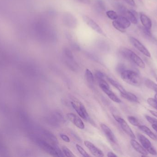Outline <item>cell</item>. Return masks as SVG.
Wrapping results in <instances>:
<instances>
[{
  "mask_svg": "<svg viewBox=\"0 0 157 157\" xmlns=\"http://www.w3.org/2000/svg\"><path fill=\"white\" fill-rule=\"evenodd\" d=\"M121 77L124 81L134 86H140L142 84L141 77L134 71L124 70L121 72Z\"/></svg>",
  "mask_w": 157,
  "mask_h": 157,
  "instance_id": "1",
  "label": "cell"
},
{
  "mask_svg": "<svg viewBox=\"0 0 157 157\" xmlns=\"http://www.w3.org/2000/svg\"><path fill=\"white\" fill-rule=\"evenodd\" d=\"M37 143L41 149L52 156H64L63 153L58 147L57 144L49 143L45 140L41 139H38Z\"/></svg>",
  "mask_w": 157,
  "mask_h": 157,
  "instance_id": "2",
  "label": "cell"
},
{
  "mask_svg": "<svg viewBox=\"0 0 157 157\" xmlns=\"http://www.w3.org/2000/svg\"><path fill=\"white\" fill-rule=\"evenodd\" d=\"M121 53L125 59L132 61L140 68L142 69L145 68V64L144 61L139 56L131 50L127 48H123L121 49Z\"/></svg>",
  "mask_w": 157,
  "mask_h": 157,
  "instance_id": "3",
  "label": "cell"
},
{
  "mask_svg": "<svg viewBox=\"0 0 157 157\" xmlns=\"http://www.w3.org/2000/svg\"><path fill=\"white\" fill-rule=\"evenodd\" d=\"M137 137L143 147L147 151L148 153L153 155H157L156 151L153 147L150 141L146 136L141 134H138L137 135Z\"/></svg>",
  "mask_w": 157,
  "mask_h": 157,
  "instance_id": "4",
  "label": "cell"
},
{
  "mask_svg": "<svg viewBox=\"0 0 157 157\" xmlns=\"http://www.w3.org/2000/svg\"><path fill=\"white\" fill-rule=\"evenodd\" d=\"M113 117L115 120L119 124L124 131L132 139H135V135L133 132L132 131L126 122L123 119L121 118V117L117 116V115H113Z\"/></svg>",
  "mask_w": 157,
  "mask_h": 157,
  "instance_id": "5",
  "label": "cell"
},
{
  "mask_svg": "<svg viewBox=\"0 0 157 157\" xmlns=\"http://www.w3.org/2000/svg\"><path fill=\"white\" fill-rule=\"evenodd\" d=\"M72 106L79 116L84 120H88L89 119V114L86 110V108L81 102L76 103L75 101L71 102Z\"/></svg>",
  "mask_w": 157,
  "mask_h": 157,
  "instance_id": "6",
  "label": "cell"
},
{
  "mask_svg": "<svg viewBox=\"0 0 157 157\" xmlns=\"http://www.w3.org/2000/svg\"><path fill=\"white\" fill-rule=\"evenodd\" d=\"M130 41L132 44L141 53L147 57H151V53L139 41L133 37H131Z\"/></svg>",
  "mask_w": 157,
  "mask_h": 157,
  "instance_id": "7",
  "label": "cell"
},
{
  "mask_svg": "<svg viewBox=\"0 0 157 157\" xmlns=\"http://www.w3.org/2000/svg\"><path fill=\"white\" fill-rule=\"evenodd\" d=\"M83 18V20L84 22L90 27L93 30L96 31L97 33H99V34L105 36L104 32H103L102 29H101V28L100 27V26L97 24L96 22H95L94 20H92L91 18L89 17L88 16L86 15H84L82 17Z\"/></svg>",
  "mask_w": 157,
  "mask_h": 157,
  "instance_id": "8",
  "label": "cell"
},
{
  "mask_svg": "<svg viewBox=\"0 0 157 157\" xmlns=\"http://www.w3.org/2000/svg\"><path fill=\"white\" fill-rule=\"evenodd\" d=\"M84 144L93 155L96 157H104V155L102 151L95 146L91 142L88 141H85L84 142Z\"/></svg>",
  "mask_w": 157,
  "mask_h": 157,
  "instance_id": "9",
  "label": "cell"
},
{
  "mask_svg": "<svg viewBox=\"0 0 157 157\" xmlns=\"http://www.w3.org/2000/svg\"><path fill=\"white\" fill-rule=\"evenodd\" d=\"M99 86L102 89V91L108 96V97L112 100L117 103H120L121 102V99L119 98L118 96L111 90L109 86L102 84H100Z\"/></svg>",
  "mask_w": 157,
  "mask_h": 157,
  "instance_id": "10",
  "label": "cell"
},
{
  "mask_svg": "<svg viewBox=\"0 0 157 157\" xmlns=\"http://www.w3.org/2000/svg\"><path fill=\"white\" fill-rule=\"evenodd\" d=\"M68 120L72 123L78 129L83 130L85 128V125L82 120L75 114L72 113H68L67 115Z\"/></svg>",
  "mask_w": 157,
  "mask_h": 157,
  "instance_id": "11",
  "label": "cell"
},
{
  "mask_svg": "<svg viewBox=\"0 0 157 157\" xmlns=\"http://www.w3.org/2000/svg\"><path fill=\"white\" fill-rule=\"evenodd\" d=\"M100 126L102 131L104 133V135L107 137V139L111 143L114 144L116 143L117 140H116V137L112 130L107 125L104 124H101Z\"/></svg>",
  "mask_w": 157,
  "mask_h": 157,
  "instance_id": "12",
  "label": "cell"
},
{
  "mask_svg": "<svg viewBox=\"0 0 157 157\" xmlns=\"http://www.w3.org/2000/svg\"><path fill=\"white\" fill-rule=\"evenodd\" d=\"M131 144L133 148L139 154L144 156H147L148 152L134 139L131 140Z\"/></svg>",
  "mask_w": 157,
  "mask_h": 157,
  "instance_id": "13",
  "label": "cell"
},
{
  "mask_svg": "<svg viewBox=\"0 0 157 157\" xmlns=\"http://www.w3.org/2000/svg\"><path fill=\"white\" fill-rule=\"evenodd\" d=\"M140 20L144 28L151 30L152 26V22L151 19L144 13H140Z\"/></svg>",
  "mask_w": 157,
  "mask_h": 157,
  "instance_id": "14",
  "label": "cell"
},
{
  "mask_svg": "<svg viewBox=\"0 0 157 157\" xmlns=\"http://www.w3.org/2000/svg\"><path fill=\"white\" fill-rule=\"evenodd\" d=\"M65 16L63 18V20L65 22V24L70 27H75L76 26V20L74 17L71 15H69L68 14L65 15Z\"/></svg>",
  "mask_w": 157,
  "mask_h": 157,
  "instance_id": "15",
  "label": "cell"
},
{
  "mask_svg": "<svg viewBox=\"0 0 157 157\" xmlns=\"http://www.w3.org/2000/svg\"><path fill=\"white\" fill-rule=\"evenodd\" d=\"M121 95L123 98L129 100V101H131V102H136V103L139 102L138 98L136 95L131 92H127L126 91L124 93L121 94Z\"/></svg>",
  "mask_w": 157,
  "mask_h": 157,
  "instance_id": "16",
  "label": "cell"
},
{
  "mask_svg": "<svg viewBox=\"0 0 157 157\" xmlns=\"http://www.w3.org/2000/svg\"><path fill=\"white\" fill-rule=\"evenodd\" d=\"M138 127L140 130L143 131L151 139L155 140V141L157 140L156 135L147 126H145V125H141V124H140Z\"/></svg>",
  "mask_w": 157,
  "mask_h": 157,
  "instance_id": "17",
  "label": "cell"
},
{
  "mask_svg": "<svg viewBox=\"0 0 157 157\" xmlns=\"http://www.w3.org/2000/svg\"><path fill=\"white\" fill-rule=\"evenodd\" d=\"M116 20L121 26L125 29L128 28L131 26V22L130 20L123 16H118Z\"/></svg>",
  "mask_w": 157,
  "mask_h": 157,
  "instance_id": "18",
  "label": "cell"
},
{
  "mask_svg": "<svg viewBox=\"0 0 157 157\" xmlns=\"http://www.w3.org/2000/svg\"><path fill=\"white\" fill-rule=\"evenodd\" d=\"M107 79H108L109 83L111 84L116 89H118L121 94L124 93V92L126 91V90L123 87L120 83H118L117 81H115L114 79L109 77H107Z\"/></svg>",
  "mask_w": 157,
  "mask_h": 157,
  "instance_id": "19",
  "label": "cell"
},
{
  "mask_svg": "<svg viewBox=\"0 0 157 157\" xmlns=\"http://www.w3.org/2000/svg\"><path fill=\"white\" fill-rule=\"evenodd\" d=\"M44 135L45 137L47 138V140L51 142L52 144H58L59 142H58V140H57V138L51 133L45 131Z\"/></svg>",
  "mask_w": 157,
  "mask_h": 157,
  "instance_id": "20",
  "label": "cell"
},
{
  "mask_svg": "<svg viewBox=\"0 0 157 157\" xmlns=\"http://www.w3.org/2000/svg\"><path fill=\"white\" fill-rule=\"evenodd\" d=\"M144 84L148 88L154 90L157 93V84L149 79H146L144 81Z\"/></svg>",
  "mask_w": 157,
  "mask_h": 157,
  "instance_id": "21",
  "label": "cell"
},
{
  "mask_svg": "<svg viewBox=\"0 0 157 157\" xmlns=\"http://www.w3.org/2000/svg\"><path fill=\"white\" fill-rule=\"evenodd\" d=\"M85 76L88 83L90 84H93L94 83V78L93 74L90 70L86 69L85 73Z\"/></svg>",
  "mask_w": 157,
  "mask_h": 157,
  "instance_id": "22",
  "label": "cell"
},
{
  "mask_svg": "<svg viewBox=\"0 0 157 157\" xmlns=\"http://www.w3.org/2000/svg\"><path fill=\"white\" fill-rule=\"evenodd\" d=\"M127 120L133 126L138 127L140 125V124L138 122V120L134 116H129L127 117Z\"/></svg>",
  "mask_w": 157,
  "mask_h": 157,
  "instance_id": "23",
  "label": "cell"
},
{
  "mask_svg": "<svg viewBox=\"0 0 157 157\" xmlns=\"http://www.w3.org/2000/svg\"><path fill=\"white\" fill-rule=\"evenodd\" d=\"M106 14L109 18L111 20H115L117 19L118 18V15L117 13L113 10H109L106 12Z\"/></svg>",
  "mask_w": 157,
  "mask_h": 157,
  "instance_id": "24",
  "label": "cell"
},
{
  "mask_svg": "<svg viewBox=\"0 0 157 157\" xmlns=\"http://www.w3.org/2000/svg\"><path fill=\"white\" fill-rule=\"evenodd\" d=\"M113 26L117 30L122 33H124L126 31L125 29L123 28L116 20H113L112 22Z\"/></svg>",
  "mask_w": 157,
  "mask_h": 157,
  "instance_id": "25",
  "label": "cell"
},
{
  "mask_svg": "<svg viewBox=\"0 0 157 157\" xmlns=\"http://www.w3.org/2000/svg\"><path fill=\"white\" fill-rule=\"evenodd\" d=\"M96 7L101 12L105 11V4L101 0H98L96 3Z\"/></svg>",
  "mask_w": 157,
  "mask_h": 157,
  "instance_id": "26",
  "label": "cell"
},
{
  "mask_svg": "<svg viewBox=\"0 0 157 157\" xmlns=\"http://www.w3.org/2000/svg\"><path fill=\"white\" fill-rule=\"evenodd\" d=\"M62 152L63 155L67 157H75L73 153L66 147L63 146L62 147Z\"/></svg>",
  "mask_w": 157,
  "mask_h": 157,
  "instance_id": "27",
  "label": "cell"
},
{
  "mask_svg": "<svg viewBox=\"0 0 157 157\" xmlns=\"http://www.w3.org/2000/svg\"><path fill=\"white\" fill-rule=\"evenodd\" d=\"M76 147L77 148V150L79 153H80V155L82 156L87 157H89L90 155L87 154L86 152L84 150V148L80 146V145H79L78 144L76 145Z\"/></svg>",
  "mask_w": 157,
  "mask_h": 157,
  "instance_id": "28",
  "label": "cell"
},
{
  "mask_svg": "<svg viewBox=\"0 0 157 157\" xmlns=\"http://www.w3.org/2000/svg\"><path fill=\"white\" fill-rule=\"evenodd\" d=\"M145 118L147 120L149 123L151 124H155L157 123V120H156V119L152 118V117H150V116L147 115V116H145Z\"/></svg>",
  "mask_w": 157,
  "mask_h": 157,
  "instance_id": "29",
  "label": "cell"
},
{
  "mask_svg": "<svg viewBox=\"0 0 157 157\" xmlns=\"http://www.w3.org/2000/svg\"><path fill=\"white\" fill-rule=\"evenodd\" d=\"M60 136L61 139L64 142H66V143H70V141H71L69 136H67L66 135L61 134L60 135Z\"/></svg>",
  "mask_w": 157,
  "mask_h": 157,
  "instance_id": "30",
  "label": "cell"
},
{
  "mask_svg": "<svg viewBox=\"0 0 157 157\" xmlns=\"http://www.w3.org/2000/svg\"><path fill=\"white\" fill-rule=\"evenodd\" d=\"M125 2L127 3L129 5L131 6H135L136 3L134 0H123Z\"/></svg>",
  "mask_w": 157,
  "mask_h": 157,
  "instance_id": "31",
  "label": "cell"
},
{
  "mask_svg": "<svg viewBox=\"0 0 157 157\" xmlns=\"http://www.w3.org/2000/svg\"><path fill=\"white\" fill-rule=\"evenodd\" d=\"M143 30H144V33L145 35L148 36V37H151L152 34H151V31H150V29H147L144 28L143 29Z\"/></svg>",
  "mask_w": 157,
  "mask_h": 157,
  "instance_id": "32",
  "label": "cell"
},
{
  "mask_svg": "<svg viewBox=\"0 0 157 157\" xmlns=\"http://www.w3.org/2000/svg\"><path fill=\"white\" fill-rule=\"evenodd\" d=\"M107 156L109 157H117V155H115L114 153H113V152H110L108 153V154H107Z\"/></svg>",
  "mask_w": 157,
  "mask_h": 157,
  "instance_id": "33",
  "label": "cell"
},
{
  "mask_svg": "<svg viewBox=\"0 0 157 157\" xmlns=\"http://www.w3.org/2000/svg\"><path fill=\"white\" fill-rule=\"evenodd\" d=\"M150 113H151V114L153 115V116H155V117H157V112L153 110H150L149 111Z\"/></svg>",
  "mask_w": 157,
  "mask_h": 157,
  "instance_id": "34",
  "label": "cell"
},
{
  "mask_svg": "<svg viewBox=\"0 0 157 157\" xmlns=\"http://www.w3.org/2000/svg\"><path fill=\"white\" fill-rule=\"evenodd\" d=\"M152 128L157 132V126L155 124H152Z\"/></svg>",
  "mask_w": 157,
  "mask_h": 157,
  "instance_id": "35",
  "label": "cell"
},
{
  "mask_svg": "<svg viewBox=\"0 0 157 157\" xmlns=\"http://www.w3.org/2000/svg\"><path fill=\"white\" fill-rule=\"evenodd\" d=\"M79 2H81L83 3H87V2L89 1V0H78Z\"/></svg>",
  "mask_w": 157,
  "mask_h": 157,
  "instance_id": "36",
  "label": "cell"
},
{
  "mask_svg": "<svg viewBox=\"0 0 157 157\" xmlns=\"http://www.w3.org/2000/svg\"><path fill=\"white\" fill-rule=\"evenodd\" d=\"M155 100L157 102V93L155 95Z\"/></svg>",
  "mask_w": 157,
  "mask_h": 157,
  "instance_id": "37",
  "label": "cell"
},
{
  "mask_svg": "<svg viewBox=\"0 0 157 157\" xmlns=\"http://www.w3.org/2000/svg\"><path fill=\"white\" fill-rule=\"evenodd\" d=\"M155 124V125H156V126H157V123H156V124Z\"/></svg>",
  "mask_w": 157,
  "mask_h": 157,
  "instance_id": "38",
  "label": "cell"
},
{
  "mask_svg": "<svg viewBox=\"0 0 157 157\" xmlns=\"http://www.w3.org/2000/svg\"><path fill=\"white\" fill-rule=\"evenodd\" d=\"M155 109H156L157 110V105L156 107L155 108Z\"/></svg>",
  "mask_w": 157,
  "mask_h": 157,
  "instance_id": "39",
  "label": "cell"
},
{
  "mask_svg": "<svg viewBox=\"0 0 157 157\" xmlns=\"http://www.w3.org/2000/svg\"><path fill=\"white\" fill-rule=\"evenodd\" d=\"M156 81H157V78H156Z\"/></svg>",
  "mask_w": 157,
  "mask_h": 157,
  "instance_id": "40",
  "label": "cell"
},
{
  "mask_svg": "<svg viewBox=\"0 0 157 157\" xmlns=\"http://www.w3.org/2000/svg\"><path fill=\"white\" fill-rule=\"evenodd\" d=\"M116 1H118V0H116Z\"/></svg>",
  "mask_w": 157,
  "mask_h": 157,
  "instance_id": "41",
  "label": "cell"
},
{
  "mask_svg": "<svg viewBox=\"0 0 157 157\" xmlns=\"http://www.w3.org/2000/svg\"></svg>",
  "mask_w": 157,
  "mask_h": 157,
  "instance_id": "42",
  "label": "cell"
}]
</instances>
